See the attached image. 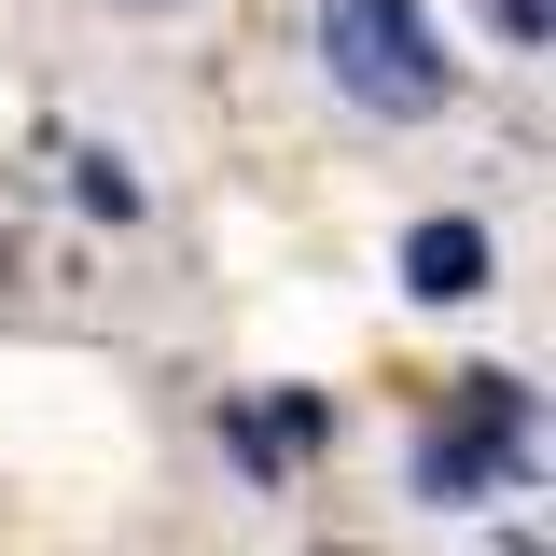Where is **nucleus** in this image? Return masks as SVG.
<instances>
[{
    "instance_id": "1",
    "label": "nucleus",
    "mask_w": 556,
    "mask_h": 556,
    "mask_svg": "<svg viewBox=\"0 0 556 556\" xmlns=\"http://www.w3.org/2000/svg\"><path fill=\"white\" fill-rule=\"evenodd\" d=\"M320 56H334V84L362 98V112H445V42L417 28V0H334L320 14Z\"/></svg>"
},
{
    "instance_id": "4",
    "label": "nucleus",
    "mask_w": 556,
    "mask_h": 556,
    "mask_svg": "<svg viewBox=\"0 0 556 556\" xmlns=\"http://www.w3.org/2000/svg\"><path fill=\"white\" fill-rule=\"evenodd\" d=\"M501 473H529V459H515V445H486V431H445V445L417 459V486H431L445 515H473V501H486V486H501Z\"/></svg>"
},
{
    "instance_id": "2",
    "label": "nucleus",
    "mask_w": 556,
    "mask_h": 556,
    "mask_svg": "<svg viewBox=\"0 0 556 556\" xmlns=\"http://www.w3.org/2000/svg\"><path fill=\"white\" fill-rule=\"evenodd\" d=\"M486 278H501L486 223H417V237H404V292H417V306H473Z\"/></svg>"
},
{
    "instance_id": "3",
    "label": "nucleus",
    "mask_w": 556,
    "mask_h": 556,
    "mask_svg": "<svg viewBox=\"0 0 556 556\" xmlns=\"http://www.w3.org/2000/svg\"><path fill=\"white\" fill-rule=\"evenodd\" d=\"M223 445H237V473H251V486H278L306 445H320V404H237V417H223Z\"/></svg>"
},
{
    "instance_id": "6",
    "label": "nucleus",
    "mask_w": 556,
    "mask_h": 556,
    "mask_svg": "<svg viewBox=\"0 0 556 556\" xmlns=\"http://www.w3.org/2000/svg\"><path fill=\"white\" fill-rule=\"evenodd\" d=\"M501 14V42H543V0H486Z\"/></svg>"
},
{
    "instance_id": "5",
    "label": "nucleus",
    "mask_w": 556,
    "mask_h": 556,
    "mask_svg": "<svg viewBox=\"0 0 556 556\" xmlns=\"http://www.w3.org/2000/svg\"><path fill=\"white\" fill-rule=\"evenodd\" d=\"M84 208H98V223H139V181H126V153H84Z\"/></svg>"
}]
</instances>
